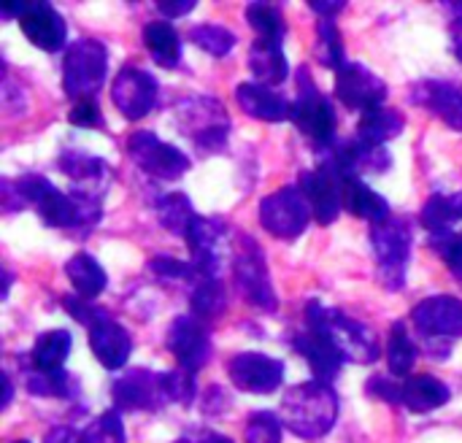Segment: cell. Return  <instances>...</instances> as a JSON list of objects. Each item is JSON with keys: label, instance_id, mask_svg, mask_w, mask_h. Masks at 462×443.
<instances>
[{"label": "cell", "instance_id": "1", "mask_svg": "<svg viewBox=\"0 0 462 443\" xmlns=\"http://www.w3.org/2000/svg\"><path fill=\"white\" fill-rule=\"evenodd\" d=\"M282 422L298 438L317 441L328 436L338 420V395L325 382H303L282 398Z\"/></svg>", "mask_w": 462, "mask_h": 443}, {"label": "cell", "instance_id": "2", "mask_svg": "<svg viewBox=\"0 0 462 443\" xmlns=\"http://www.w3.org/2000/svg\"><path fill=\"white\" fill-rule=\"evenodd\" d=\"M306 325H309V330L322 333L341 352V357L349 360V363L374 365L382 357L376 333L368 325L346 317L341 309L322 306V303L311 300L306 306Z\"/></svg>", "mask_w": 462, "mask_h": 443}, {"label": "cell", "instance_id": "3", "mask_svg": "<svg viewBox=\"0 0 462 443\" xmlns=\"http://www.w3.org/2000/svg\"><path fill=\"white\" fill-rule=\"evenodd\" d=\"M62 306L76 322L87 325L89 346H92V355L97 357V363L106 371L125 368V363L130 360V352H133V338L127 336V330L114 317H108L106 309L92 306L89 300H84L79 295H68L62 300Z\"/></svg>", "mask_w": 462, "mask_h": 443}, {"label": "cell", "instance_id": "4", "mask_svg": "<svg viewBox=\"0 0 462 443\" xmlns=\"http://www.w3.org/2000/svg\"><path fill=\"white\" fill-rule=\"evenodd\" d=\"M179 130L200 152H222L230 135L227 108L211 95H189L176 106Z\"/></svg>", "mask_w": 462, "mask_h": 443}, {"label": "cell", "instance_id": "5", "mask_svg": "<svg viewBox=\"0 0 462 443\" xmlns=\"http://www.w3.org/2000/svg\"><path fill=\"white\" fill-rule=\"evenodd\" d=\"M371 244L379 260V279L384 290L390 292L403 290L409 260H411V244H414L409 222L398 217H387L384 222L371 225Z\"/></svg>", "mask_w": 462, "mask_h": 443}, {"label": "cell", "instance_id": "6", "mask_svg": "<svg viewBox=\"0 0 462 443\" xmlns=\"http://www.w3.org/2000/svg\"><path fill=\"white\" fill-rule=\"evenodd\" d=\"M108 70V51L100 41L95 38H81L68 46L65 60H62V89L68 97L87 100L92 97Z\"/></svg>", "mask_w": 462, "mask_h": 443}, {"label": "cell", "instance_id": "7", "mask_svg": "<svg viewBox=\"0 0 462 443\" xmlns=\"http://www.w3.org/2000/svg\"><path fill=\"white\" fill-rule=\"evenodd\" d=\"M411 322L417 333L428 341V346L436 352V357L444 360L449 352V341L462 338V300L452 295L425 298L411 311Z\"/></svg>", "mask_w": 462, "mask_h": 443}, {"label": "cell", "instance_id": "8", "mask_svg": "<svg viewBox=\"0 0 462 443\" xmlns=\"http://www.w3.org/2000/svg\"><path fill=\"white\" fill-rule=\"evenodd\" d=\"M298 87H300V92H298V100L292 103L295 127L303 135H309L314 143L330 149L336 143V127H338L333 103L319 92V87L314 84V78L306 68H300V73H298Z\"/></svg>", "mask_w": 462, "mask_h": 443}, {"label": "cell", "instance_id": "9", "mask_svg": "<svg viewBox=\"0 0 462 443\" xmlns=\"http://www.w3.org/2000/svg\"><path fill=\"white\" fill-rule=\"evenodd\" d=\"M260 225L282 241H295L298 235L306 233L311 214V206L303 195L300 187H282L263 198L260 203Z\"/></svg>", "mask_w": 462, "mask_h": 443}, {"label": "cell", "instance_id": "10", "mask_svg": "<svg viewBox=\"0 0 462 443\" xmlns=\"http://www.w3.org/2000/svg\"><path fill=\"white\" fill-rule=\"evenodd\" d=\"M344 173L330 157H322V162L314 171L300 173V189L311 206V214L319 225H333L338 214L344 211Z\"/></svg>", "mask_w": 462, "mask_h": 443}, {"label": "cell", "instance_id": "11", "mask_svg": "<svg viewBox=\"0 0 462 443\" xmlns=\"http://www.w3.org/2000/svg\"><path fill=\"white\" fill-rule=\"evenodd\" d=\"M233 276H236V287H238L241 298L249 306H254L260 311H268V314L276 311V292H273V284H271L265 254L249 235H244V244L238 246Z\"/></svg>", "mask_w": 462, "mask_h": 443}, {"label": "cell", "instance_id": "12", "mask_svg": "<svg viewBox=\"0 0 462 443\" xmlns=\"http://www.w3.org/2000/svg\"><path fill=\"white\" fill-rule=\"evenodd\" d=\"M16 189L24 206H32L46 227H81V217L73 195L60 192L49 179L24 176L16 181Z\"/></svg>", "mask_w": 462, "mask_h": 443}, {"label": "cell", "instance_id": "13", "mask_svg": "<svg viewBox=\"0 0 462 443\" xmlns=\"http://www.w3.org/2000/svg\"><path fill=\"white\" fill-rule=\"evenodd\" d=\"M127 154L133 157V162L146 176H154V179H162V181L179 179V176H184L189 171V157L181 149L160 141L149 130H141V133H133L130 135Z\"/></svg>", "mask_w": 462, "mask_h": 443}, {"label": "cell", "instance_id": "14", "mask_svg": "<svg viewBox=\"0 0 462 443\" xmlns=\"http://www.w3.org/2000/svg\"><path fill=\"white\" fill-rule=\"evenodd\" d=\"M114 406L116 411H160L168 398L165 374H152L143 368H133L114 382Z\"/></svg>", "mask_w": 462, "mask_h": 443}, {"label": "cell", "instance_id": "15", "mask_svg": "<svg viewBox=\"0 0 462 443\" xmlns=\"http://www.w3.org/2000/svg\"><path fill=\"white\" fill-rule=\"evenodd\" d=\"M230 382L249 395H271L284 382V363L260 352H241L227 363Z\"/></svg>", "mask_w": 462, "mask_h": 443}, {"label": "cell", "instance_id": "16", "mask_svg": "<svg viewBox=\"0 0 462 443\" xmlns=\"http://www.w3.org/2000/svg\"><path fill=\"white\" fill-rule=\"evenodd\" d=\"M157 92H160L157 78L135 65H125L111 84V100L125 119L146 116L157 106Z\"/></svg>", "mask_w": 462, "mask_h": 443}, {"label": "cell", "instance_id": "17", "mask_svg": "<svg viewBox=\"0 0 462 443\" xmlns=\"http://www.w3.org/2000/svg\"><path fill=\"white\" fill-rule=\"evenodd\" d=\"M168 352L176 357L179 368L198 374L211 357V336L198 317H179L168 328Z\"/></svg>", "mask_w": 462, "mask_h": 443}, {"label": "cell", "instance_id": "18", "mask_svg": "<svg viewBox=\"0 0 462 443\" xmlns=\"http://www.w3.org/2000/svg\"><path fill=\"white\" fill-rule=\"evenodd\" d=\"M336 95L344 106L365 114V111L382 108L387 97V84L371 68L360 62H346L336 73Z\"/></svg>", "mask_w": 462, "mask_h": 443}, {"label": "cell", "instance_id": "19", "mask_svg": "<svg viewBox=\"0 0 462 443\" xmlns=\"http://www.w3.org/2000/svg\"><path fill=\"white\" fill-rule=\"evenodd\" d=\"M225 222L198 217L187 233V246L192 254V265L198 279H219L222 271V244H225Z\"/></svg>", "mask_w": 462, "mask_h": 443}, {"label": "cell", "instance_id": "20", "mask_svg": "<svg viewBox=\"0 0 462 443\" xmlns=\"http://www.w3.org/2000/svg\"><path fill=\"white\" fill-rule=\"evenodd\" d=\"M19 27L27 41L41 51H60L68 38L65 19L49 3H30L27 11L19 16Z\"/></svg>", "mask_w": 462, "mask_h": 443}, {"label": "cell", "instance_id": "21", "mask_svg": "<svg viewBox=\"0 0 462 443\" xmlns=\"http://www.w3.org/2000/svg\"><path fill=\"white\" fill-rule=\"evenodd\" d=\"M60 171L65 176H70L73 192H79V195L100 198L103 189L111 184V168L100 157L87 154V152H76V149L62 152L60 154Z\"/></svg>", "mask_w": 462, "mask_h": 443}, {"label": "cell", "instance_id": "22", "mask_svg": "<svg viewBox=\"0 0 462 443\" xmlns=\"http://www.w3.org/2000/svg\"><path fill=\"white\" fill-rule=\"evenodd\" d=\"M411 103L428 108L430 114L444 119L449 127L462 130V92L455 84L439 81V78L417 81L411 87Z\"/></svg>", "mask_w": 462, "mask_h": 443}, {"label": "cell", "instance_id": "23", "mask_svg": "<svg viewBox=\"0 0 462 443\" xmlns=\"http://www.w3.org/2000/svg\"><path fill=\"white\" fill-rule=\"evenodd\" d=\"M236 100L244 114L263 122H287L292 119V103L284 95H276L271 87L257 81H244L236 87Z\"/></svg>", "mask_w": 462, "mask_h": 443}, {"label": "cell", "instance_id": "24", "mask_svg": "<svg viewBox=\"0 0 462 443\" xmlns=\"http://www.w3.org/2000/svg\"><path fill=\"white\" fill-rule=\"evenodd\" d=\"M292 346H295V352L309 363V368H311V374H314L317 382L330 384V382L338 376V371H341V365H344V357H341V352H338L322 333H317V330H303L300 336H295Z\"/></svg>", "mask_w": 462, "mask_h": 443}, {"label": "cell", "instance_id": "25", "mask_svg": "<svg viewBox=\"0 0 462 443\" xmlns=\"http://www.w3.org/2000/svg\"><path fill=\"white\" fill-rule=\"evenodd\" d=\"M249 70L263 87H279L290 76V62L282 51V43L257 38L249 49Z\"/></svg>", "mask_w": 462, "mask_h": 443}, {"label": "cell", "instance_id": "26", "mask_svg": "<svg viewBox=\"0 0 462 443\" xmlns=\"http://www.w3.org/2000/svg\"><path fill=\"white\" fill-rule=\"evenodd\" d=\"M449 387L436 379V376H428V374H420V376H409L403 382V406L414 414H428V411H436L441 406L449 403Z\"/></svg>", "mask_w": 462, "mask_h": 443}, {"label": "cell", "instance_id": "27", "mask_svg": "<svg viewBox=\"0 0 462 443\" xmlns=\"http://www.w3.org/2000/svg\"><path fill=\"white\" fill-rule=\"evenodd\" d=\"M344 208H346L349 214L360 217V219H368L371 225L384 222L387 217H393L387 200H384L379 192H374V189H371L363 179H357V176H346V179H344Z\"/></svg>", "mask_w": 462, "mask_h": 443}, {"label": "cell", "instance_id": "28", "mask_svg": "<svg viewBox=\"0 0 462 443\" xmlns=\"http://www.w3.org/2000/svg\"><path fill=\"white\" fill-rule=\"evenodd\" d=\"M65 276H68L70 287L76 290V295L84 298V300H95V298L106 290V284H108L106 271H103L100 263H97L92 254H87V252H79V254H73V257L65 263Z\"/></svg>", "mask_w": 462, "mask_h": 443}, {"label": "cell", "instance_id": "29", "mask_svg": "<svg viewBox=\"0 0 462 443\" xmlns=\"http://www.w3.org/2000/svg\"><path fill=\"white\" fill-rule=\"evenodd\" d=\"M70 333L68 330H49L43 336L35 338L30 360H32V371L38 374H60L68 355H70Z\"/></svg>", "mask_w": 462, "mask_h": 443}, {"label": "cell", "instance_id": "30", "mask_svg": "<svg viewBox=\"0 0 462 443\" xmlns=\"http://www.w3.org/2000/svg\"><path fill=\"white\" fill-rule=\"evenodd\" d=\"M403 133V116L401 111L395 108H374V111H365L360 116V125H357V135L363 143H371V146H384L387 141L398 138Z\"/></svg>", "mask_w": 462, "mask_h": 443}, {"label": "cell", "instance_id": "31", "mask_svg": "<svg viewBox=\"0 0 462 443\" xmlns=\"http://www.w3.org/2000/svg\"><path fill=\"white\" fill-rule=\"evenodd\" d=\"M143 43L152 60L162 68H176L181 60V38L173 24L168 22H149L143 27Z\"/></svg>", "mask_w": 462, "mask_h": 443}, {"label": "cell", "instance_id": "32", "mask_svg": "<svg viewBox=\"0 0 462 443\" xmlns=\"http://www.w3.org/2000/svg\"><path fill=\"white\" fill-rule=\"evenodd\" d=\"M157 219H160V225L168 230V233H173V235H181V238H187V233H189V227H192V222L198 219V214H195V208H192V203H189V198L184 195V192H173V195H162L160 200H157Z\"/></svg>", "mask_w": 462, "mask_h": 443}, {"label": "cell", "instance_id": "33", "mask_svg": "<svg viewBox=\"0 0 462 443\" xmlns=\"http://www.w3.org/2000/svg\"><path fill=\"white\" fill-rule=\"evenodd\" d=\"M420 352L417 344L411 341L406 322H395L390 330V344H387V365H390V376L395 379H406L417 363Z\"/></svg>", "mask_w": 462, "mask_h": 443}, {"label": "cell", "instance_id": "34", "mask_svg": "<svg viewBox=\"0 0 462 443\" xmlns=\"http://www.w3.org/2000/svg\"><path fill=\"white\" fill-rule=\"evenodd\" d=\"M192 314L200 322H211L225 314L227 309V292L219 279H198V287L189 295Z\"/></svg>", "mask_w": 462, "mask_h": 443}, {"label": "cell", "instance_id": "35", "mask_svg": "<svg viewBox=\"0 0 462 443\" xmlns=\"http://www.w3.org/2000/svg\"><path fill=\"white\" fill-rule=\"evenodd\" d=\"M422 225L430 230V235H444L455 230V222L462 219L460 208L455 203V198H444V195H430L422 214H420Z\"/></svg>", "mask_w": 462, "mask_h": 443}, {"label": "cell", "instance_id": "36", "mask_svg": "<svg viewBox=\"0 0 462 443\" xmlns=\"http://www.w3.org/2000/svg\"><path fill=\"white\" fill-rule=\"evenodd\" d=\"M314 54L325 68H333L336 73L346 65L344 60V41L333 19H322L317 24V41H314Z\"/></svg>", "mask_w": 462, "mask_h": 443}, {"label": "cell", "instance_id": "37", "mask_svg": "<svg viewBox=\"0 0 462 443\" xmlns=\"http://www.w3.org/2000/svg\"><path fill=\"white\" fill-rule=\"evenodd\" d=\"M246 22L257 30V35L263 41H276L282 43L287 27H284V16L276 5L271 3H249L246 5Z\"/></svg>", "mask_w": 462, "mask_h": 443}, {"label": "cell", "instance_id": "38", "mask_svg": "<svg viewBox=\"0 0 462 443\" xmlns=\"http://www.w3.org/2000/svg\"><path fill=\"white\" fill-rule=\"evenodd\" d=\"M189 38H192V43H198L203 51H208V54H214V57H225V54H230V49L236 46L233 30H227L225 24H211V22L195 24V27L189 30Z\"/></svg>", "mask_w": 462, "mask_h": 443}, {"label": "cell", "instance_id": "39", "mask_svg": "<svg viewBox=\"0 0 462 443\" xmlns=\"http://www.w3.org/2000/svg\"><path fill=\"white\" fill-rule=\"evenodd\" d=\"M76 382L60 371V374H38L32 371L27 376V390L35 395V398H70V392H76Z\"/></svg>", "mask_w": 462, "mask_h": 443}, {"label": "cell", "instance_id": "40", "mask_svg": "<svg viewBox=\"0 0 462 443\" xmlns=\"http://www.w3.org/2000/svg\"><path fill=\"white\" fill-rule=\"evenodd\" d=\"M284 422L273 411H254L244 428V443H282Z\"/></svg>", "mask_w": 462, "mask_h": 443}, {"label": "cell", "instance_id": "41", "mask_svg": "<svg viewBox=\"0 0 462 443\" xmlns=\"http://www.w3.org/2000/svg\"><path fill=\"white\" fill-rule=\"evenodd\" d=\"M79 443H127L119 411L114 409L100 414L84 433H79Z\"/></svg>", "mask_w": 462, "mask_h": 443}, {"label": "cell", "instance_id": "42", "mask_svg": "<svg viewBox=\"0 0 462 443\" xmlns=\"http://www.w3.org/2000/svg\"><path fill=\"white\" fill-rule=\"evenodd\" d=\"M165 387H168L171 403H179V406H192L195 403V395H198L195 374H189L184 368L165 371Z\"/></svg>", "mask_w": 462, "mask_h": 443}, {"label": "cell", "instance_id": "43", "mask_svg": "<svg viewBox=\"0 0 462 443\" xmlns=\"http://www.w3.org/2000/svg\"><path fill=\"white\" fill-rule=\"evenodd\" d=\"M430 249L447 263V268L462 279V233H444V235H430Z\"/></svg>", "mask_w": 462, "mask_h": 443}, {"label": "cell", "instance_id": "44", "mask_svg": "<svg viewBox=\"0 0 462 443\" xmlns=\"http://www.w3.org/2000/svg\"><path fill=\"white\" fill-rule=\"evenodd\" d=\"M149 271L152 273H157L160 279H173V281H184V279H198V273H195V265H187V263H181V260H176V257H165V254H160V257H154V260H149Z\"/></svg>", "mask_w": 462, "mask_h": 443}, {"label": "cell", "instance_id": "45", "mask_svg": "<svg viewBox=\"0 0 462 443\" xmlns=\"http://www.w3.org/2000/svg\"><path fill=\"white\" fill-rule=\"evenodd\" d=\"M365 392L379 398V401H384V403H393V406L403 403V384H395L390 376H374L365 384Z\"/></svg>", "mask_w": 462, "mask_h": 443}, {"label": "cell", "instance_id": "46", "mask_svg": "<svg viewBox=\"0 0 462 443\" xmlns=\"http://www.w3.org/2000/svg\"><path fill=\"white\" fill-rule=\"evenodd\" d=\"M70 125H76V127H97V125H103V116H100V108H97V103L92 100V97H87V100H76V106L70 108Z\"/></svg>", "mask_w": 462, "mask_h": 443}, {"label": "cell", "instance_id": "47", "mask_svg": "<svg viewBox=\"0 0 462 443\" xmlns=\"http://www.w3.org/2000/svg\"><path fill=\"white\" fill-rule=\"evenodd\" d=\"M157 5V11L162 14V16H171V19H176V16H184V14H189L198 3L195 0H157L154 3Z\"/></svg>", "mask_w": 462, "mask_h": 443}, {"label": "cell", "instance_id": "48", "mask_svg": "<svg viewBox=\"0 0 462 443\" xmlns=\"http://www.w3.org/2000/svg\"><path fill=\"white\" fill-rule=\"evenodd\" d=\"M322 19H333L336 14H341L346 8V0H311L309 3Z\"/></svg>", "mask_w": 462, "mask_h": 443}, {"label": "cell", "instance_id": "49", "mask_svg": "<svg viewBox=\"0 0 462 443\" xmlns=\"http://www.w3.org/2000/svg\"><path fill=\"white\" fill-rule=\"evenodd\" d=\"M192 443H233L227 436L222 433H214V430H198L195 436H187Z\"/></svg>", "mask_w": 462, "mask_h": 443}, {"label": "cell", "instance_id": "50", "mask_svg": "<svg viewBox=\"0 0 462 443\" xmlns=\"http://www.w3.org/2000/svg\"><path fill=\"white\" fill-rule=\"evenodd\" d=\"M449 38H452V54L462 62V19H455V22H452Z\"/></svg>", "mask_w": 462, "mask_h": 443}, {"label": "cell", "instance_id": "51", "mask_svg": "<svg viewBox=\"0 0 462 443\" xmlns=\"http://www.w3.org/2000/svg\"><path fill=\"white\" fill-rule=\"evenodd\" d=\"M11 398H14V387H11V379H8V374H3V403H0V409H8Z\"/></svg>", "mask_w": 462, "mask_h": 443}, {"label": "cell", "instance_id": "52", "mask_svg": "<svg viewBox=\"0 0 462 443\" xmlns=\"http://www.w3.org/2000/svg\"><path fill=\"white\" fill-rule=\"evenodd\" d=\"M444 5H447V11H452L455 19H462V0L460 3H444Z\"/></svg>", "mask_w": 462, "mask_h": 443}, {"label": "cell", "instance_id": "53", "mask_svg": "<svg viewBox=\"0 0 462 443\" xmlns=\"http://www.w3.org/2000/svg\"><path fill=\"white\" fill-rule=\"evenodd\" d=\"M455 203H457V208H460V214H462V192L460 195H455Z\"/></svg>", "mask_w": 462, "mask_h": 443}, {"label": "cell", "instance_id": "54", "mask_svg": "<svg viewBox=\"0 0 462 443\" xmlns=\"http://www.w3.org/2000/svg\"><path fill=\"white\" fill-rule=\"evenodd\" d=\"M176 443H192V441H189V438L184 436V438H179V441H176Z\"/></svg>", "mask_w": 462, "mask_h": 443}, {"label": "cell", "instance_id": "55", "mask_svg": "<svg viewBox=\"0 0 462 443\" xmlns=\"http://www.w3.org/2000/svg\"><path fill=\"white\" fill-rule=\"evenodd\" d=\"M14 443H30V441H14Z\"/></svg>", "mask_w": 462, "mask_h": 443}]
</instances>
